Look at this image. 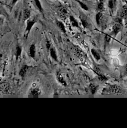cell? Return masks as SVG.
Segmentation results:
<instances>
[{
  "label": "cell",
  "mask_w": 127,
  "mask_h": 128,
  "mask_svg": "<svg viewBox=\"0 0 127 128\" xmlns=\"http://www.w3.org/2000/svg\"><path fill=\"white\" fill-rule=\"evenodd\" d=\"M35 23H36V20H35V19L28 20L27 24H26V30H25V37H26V38L28 37L30 30H31V28H32V26L35 25Z\"/></svg>",
  "instance_id": "obj_1"
},
{
  "label": "cell",
  "mask_w": 127,
  "mask_h": 128,
  "mask_svg": "<svg viewBox=\"0 0 127 128\" xmlns=\"http://www.w3.org/2000/svg\"><path fill=\"white\" fill-rule=\"evenodd\" d=\"M121 88L119 86L117 85V84H113V85H111L110 87L108 88L107 92L109 94H118L120 92Z\"/></svg>",
  "instance_id": "obj_2"
},
{
  "label": "cell",
  "mask_w": 127,
  "mask_h": 128,
  "mask_svg": "<svg viewBox=\"0 0 127 128\" xmlns=\"http://www.w3.org/2000/svg\"><path fill=\"white\" fill-rule=\"evenodd\" d=\"M58 15L61 18L65 19L67 15V11L63 6H60L58 9Z\"/></svg>",
  "instance_id": "obj_3"
},
{
  "label": "cell",
  "mask_w": 127,
  "mask_h": 128,
  "mask_svg": "<svg viewBox=\"0 0 127 128\" xmlns=\"http://www.w3.org/2000/svg\"><path fill=\"white\" fill-rule=\"evenodd\" d=\"M122 29V25L118 23H116L113 26V30H112V34L114 35L115 36H117L118 33H119L120 31Z\"/></svg>",
  "instance_id": "obj_4"
},
{
  "label": "cell",
  "mask_w": 127,
  "mask_h": 128,
  "mask_svg": "<svg viewBox=\"0 0 127 128\" xmlns=\"http://www.w3.org/2000/svg\"><path fill=\"white\" fill-rule=\"evenodd\" d=\"M73 50L75 55H76V56L79 58L80 59H81L82 58H83V56H84V53H83V52L82 51L81 49H79L78 47H76V46L73 47Z\"/></svg>",
  "instance_id": "obj_5"
},
{
  "label": "cell",
  "mask_w": 127,
  "mask_h": 128,
  "mask_svg": "<svg viewBox=\"0 0 127 128\" xmlns=\"http://www.w3.org/2000/svg\"><path fill=\"white\" fill-rule=\"evenodd\" d=\"M35 46L34 44H31L30 47V49H29V54H30L31 58H35Z\"/></svg>",
  "instance_id": "obj_6"
},
{
  "label": "cell",
  "mask_w": 127,
  "mask_h": 128,
  "mask_svg": "<svg viewBox=\"0 0 127 128\" xmlns=\"http://www.w3.org/2000/svg\"><path fill=\"white\" fill-rule=\"evenodd\" d=\"M49 51H50V56L52 57V58L55 61H57V56L56 54V52H55V49L52 47L50 48V49H49Z\"/></svg>",
  "instance_id": "obj_7"
},
{
  "label": "cell",
  "mask_w": 127,
  "mask_h": 128,
  "mask_svg": "<svg viewBox=\"0 0 127 128\" xmlns=\"http://www.w3.org/2000/svg\"><path fill=\"white\" fill-rule=\"evenodd\" d=\"M41 94V92L39 88H32L30 89V92H29V94L32 95H40Z\"/></svg>",
  "instance_id": "obj_8"
},
{
  "label": "cell",
  "mask_w": 127,
  "mask_h": 128,
  "mask_svg": "<svg viewBox=\"0 0 127 128\" xmlns=\"http://www.w3.org/2000/svg\"><path fill=\"white\" fill-rule=\"evenodd\" d=\"M28 69V66L27 65H23L22 66V68H21L20 71V73H19V74H20V76L21 77H23L26 74V72H27Z\"/></svg>",
  "instance_id": "obj_9"
},
{
  "label": "cell",
  "mask_w": 127,
  "mask_h": 128,
  "mask_svg": "<svg viewBox=\"0 0 127 128\" xmlns=\"http://www.w3.org/2000/svg\"><path fill=\"white\" fill-rule=\"evenodd\" d=\"M30 16V12L29 10L25 9L23 10V20L26 21L28 20V18Z\"/></svg>",
  "instance_id": "obj_10"
},
{
  "label": "cell",
  "mask_w": 127,
  "mask_h": 128,
  "mask_svg": "<svg viewBox=\"0 0 127 128\" xmlns=\"http://www.w3.org/2000/svg\"><path fill=\"white\" fill-rule=\"evenodd\" d=\"M117 4V0H108V8L112 11L114 10Z\"/></svg>",
  "instance_id": "obj_11"
},
{
  "label": "cell",
  "mask_w": 127,
  "mask_h": 128,
  "mask_svg": "<svg viewBox=\"0 0 127 128\" xmlns=\"http://www.w3.org/2000/svg\"><path fill=\"white\" fill-rule=\"evenodd\" d=\"M127 15V7L123 6V8H122V10H120V12L119 17L123 18L125 17Z\"/></svg>",
  "instance_id": "obj_12"
},
{
  "label": "cell",
  "mask_w": 127,
  "mask_h": 128,
  "mask_svg": "<svg viewBox=\"0 0 127 128\" xmlns=\"http://www.w3.org/2000/svg\"><path fill=\"white\" fill-rule=\"evenodd\" d=\"M57 77V80H58V81L59 82V83H60L62 84H63V85L66 86V81H65L64 77H63V76L60 73H58Z\"/></svg>",
  "instance_id": "obj_13"
},
{
  "label": "cell",
  "mask_w": 127,
  "mask_h": 128,
  "mask_svg": "<svg viewBox=\"0 0 127 128\" xmlns=\"http://www.w3.org/2000/svg\"><path fill=\"white\" fill-rule=\"evenodd\" d=\"M57 26H59V28H60V29L63 32H64V33H66V27H65L64 24H63L62 22L57 21Z\"/></svg>",
  "instance_id": "obj_14"
},
{
  "label": "cell",
  "mask_w": 127,
  "mask_h": 128,
  "mask_svg": "<svg viewBox=\"0 0 127 128\" xmlns=\"http://www.w3.org/2000/svg\"><path fill=\"white\" fill-rule=\"evenodd\" d=\"M69 18H70V21H71V24L72 25V26H74V27H79V24L77 22V20L72 16H69Z\"/></svg>",
  "instance_id": "obj_15"
},
{
  "label": "cell",
  "mask_w": 127,
  "mask_h": 128,
  "mask_svg": "<svg viewBox=\"0 0 127 128\" xmlns=\"http://www.w3.org/2000/svg\"><path fill=\"white\" fill-rule=\"evenodd\" d=\"M33 1H34L35 4L36 6H37V8H38V10H39L40 12H43V8H42V4H41L40 0H33Z\"/></svg>",
  "instance_id": "obj_16"
},
{
  "label": "cell",
  "mask_w": 127,
  "mask_h": 128,
  "mask_svg": "<svg viewBox=\"0 0 127 128\" xmlns=\"http://www.w3.org/2000/svg\"><path fill=\"white\" fill-rule=\"evenodd\" d=\"M21 48H20L19 46H16V53H15V55H16V60L19 58L21 56Z\"/></svg>",
  "instance_id": "obj_17"
},
{
  "label": "cell",
  "mask_w": 127,
  "mask_h": 128,
  "mask_svg": "<svg viewBox=\"0 0 127 128\" xmlns=\"http://www.w3.org/2000/svg\"><path fill=\"white\" fill-rule=\"evenodd\" d=\"M101 17H102V13H101V12H99L96 15V24H97L98 25H100Z\"/></svg>",
  "instance_id": "obj_18"
},
{
  "label": "cell",
  "mask_w": 127,
  "mask_h": 128,
  "mask_svg": "<svg viewBox=\"0 0 127 128\" xmlns=\"http://www.w3.org/2000/svg\"><path fill=\"white\" fill-rule=\"evenodd\" d=\"M97 10L98 11L100 12H102L104 10V2H99L97 4Z\"/></svg>",
  "instance_id": "obj_19"
},
{
  "label": "cell",
  "mask_w": 127,
  "mask_h": 128,
  "mask_svg": "<svg viewBox=\"0 0 127 128\" xmlns=\"http://www.w3.org/2000/svg\"><path fill=\"white\" fill-rule=\"evenodd\" d=\"M89 88H90L91 92V93L93 94H96V92H97L98 90V87L94 84H91L90 85H89Z\"/></svg>",
  "instance_id": "obj_20"
},
{
  "label": "cell",
  "mask_w": 127,
  "mask_h": 128,
  "mask_svg": "<svg viewBox=\"0 0 127 128\" xmlns=\"http://www.w3.org/2000/svg\"><path fill=\"white\" fill-rule=\"evenodd\" d=\"M91 53L93 54V56H94V58L96 59L97 61H99L100 60V56L99 55L98 53L94 50V49H91Z\"/></svg>",
  "instance_id": "obj_21"
},
{
  "label": "cell",
  "mask_w": 127,
  "mask_h": 128,
  "mask_svg": "<svg viewBox=\"0 0 127 128\" xmlns=\"http://www.w3.org/2000/svg\"><path fill=\"white\" fill-rule=\"evenodd\" d=\"M98 75L99 80H100L101 82H105V81H106L108 80V78H106V77L103 74L102 72L100 73H99V74H98Z\"/></svg>",
  "instance_id": "obj_22"
},
{
  "label": "cell",
  "mask_w": 127,
  "mask_h": 128,
  "mask_svg": "<svg viewBox=\"0 0 127 128\" xmlns=\"http://www.w3.org/2000/svg\"><path fill=\"white\" fill-rule=\"evenodd\" d=\"M77 2H78L79 4H80L81 7L83 10H86V11H88V10H89L88 9V6H87L86 4H84V3H83V2H81V1H79V0H77Z\"/></svg>",
  "instance_id": "obj_23"
},
{
  "label": "cell",
  "mask_w": 127,
  "mask_h": 128,
  "mask_svg": "<svg viewBox=\"0 0 127 128\" xmlns=\"http://www.w3.org/2000/svg\"><path fill=\"white\" fill-rule=\"evenodd\" d=\"M81 22H82V24H83V26H84V28L88 27V23L85 20H83V19H82Z\"/></svg>",
  "instance_id": "obj_24"
},
{
  "label": "cell",
  "mask_w": 127,
  "mask_h": 128,
  "mask_svg": "<svg viewBox=\"0 0 127 128\" xmlns=\"http://www.w3.org/2000/svg\"><path fill=\"white\" fill-rule=\"evenodd\" d=\"M122 20H123V18H120L118 16V17L116 19L115 22H116V23H118V24H121V25H122V21H123Z\"/></svg>",
  "instance_id": "obj_25"
},
{
  "label": "cell",
  "mask_w": 127,
  "mask_h": 128,
  "mask_svg": "<svg viewBox=\"0 0 127 128\" xmlns=\"http://www.w3.org/2000/svg\"><path fill=\"white\" fill-rule=\"evenodd\" d=\"M110 40H111V37H110L109 35L106 34V36H105V41H106V42H110Z\"/></svg>",
  "instance_id": "obj_26"
},
{
  "label": "cell",
  "mask_w": 127,
  "mask_h": 128,
  "mask_svg": "<svg viewBox=\"0 0 127 128\" xmlns=\"http://www.w3.org/2000/svg\"><path fill=\"white\" fill-rule=\"evenodd\" d=\"M46 48H47V50H49L51 48V44H50V42L49 41H47V42H46Z\"/></svg>",
  "instance_id": "obj_27"
},
{
  "label": "cell",
  "mask_w": 127,
  "mask_h": 128,
  "mask_svg": "<svg viewBox=\"0 0 127 128\" xmlns=\"http://www.w3.org/2000/svg\"><path fill=\"white\" fill-rule=\"evenodd\" d=\"M18 1V0H12V2H11L12 5H14V4H16V2H17Z\"/></svg>",
  "instance_id": "obj_28"
},
{
  "label": "cell",
  "mask_w": 127,
  "mask_h": 128,
  "mask_svg": "<svg viewBox=\"0 0 127 128\" xmlns=\"http://www.w3.org/2000/svg\"><path fill=\"white\" fill-rule=\"evenodd\" d=\"M2 58H3V56H2V54H0V65H1V63Z\"/></svg>",
  "instance_id": "obj_29"
},
{
  "label": "cell",
  "mask_w": 127,
  "mask_h": 128,
  "mask_svg": "<svg viewBox=\"0 0 127 128\" xmlns=\"http://www.w3.org/2000/svg\"><path fill=\"white\" fill-rule=\"evenodd\" d=\"M125 70L126 74H127V64H126L125 67Z\"/></svg>",
  "instance_id": "obj_30"
},
{
  "label": "cell",
  "mask_w": 127,
  "mask_h": 128,
  "mask_svg": "<svg viewBox=\"0 0 127 128\" xmlns=\"http://www.w3.org/2000/svg\"><path fill=\"white\" fill-rule=\"evenodd\" d=\"M100 2H103L104 0H100Z\"/></svg>",
  "instance_id": "obj_31"
}]
</instances>
